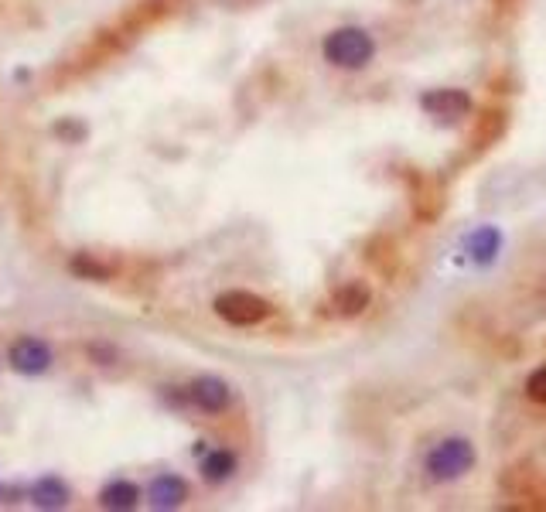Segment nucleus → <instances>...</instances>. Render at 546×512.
Here are the masks:
<instances>
[{
  "instance_id": "obj_14",
  "label": "nucleus",
  "mask_w": 546,
  "mask_h": 512,
  "mask_svg": "<svg viewBox=\"0 0 546 512\" xmlns=\"http://www.w3.org/2000/svg\"><path fill=\"white\" fill-rule=\"evenodd\" d=\"M99 506L110 512H130L140 506V489L137 482H127V478H113V482L103 485L99 492Z\"/></svg>"
},
{
  "instance_id": "obj_5",
  "label": "nucleus",
  "mask_w": 546,
  "mask_h": 512,
  "mask_svg": "<svg viewBox=\"0 0 546 512\" xmlns=\"http://www.w3.org/2000/svg\"><path fill=\"white\" fill-rule=\"evenodd\" d=\"M7 362H11V369H14V373H21V376H45L48 369H52V362H55V352H52V345H48L45 338L24 335L11 345Z\"/></svg>"
},
{
  "instance_id": "obj_13",
  "label": "nucleus",
  "mask_w": 546,
  "mask_h": 512,
  "mask_svg": "<svg viewBox=\"0 0 546 512\" xmlns=\"http://www.w3.org/2000/svg\"><path fill=\"white\" fill-rule=\"evenodd\" d=\"M332 304L342 318H359L372 304V291H369V284H362V280H349V284H342L335 291Z\"/></svg>"
},
{
  "instance_id": "obj_8",
  "label": "nucleus",
  "mask_w": 546,
  "mask_h": 512,
  "mask_svg": "<svg viewBox=\"0 0 546 512\" xmlns=\"http://www.w3.org/2000/svg\"><path fill=\"white\" fill-rule=\"evenodd\" d=\"M407 181H410V188H413V209H417V219L430 222V219L441 216V209H444L441 181L430 178V175H420V171H410Z\"/></svg>"
},
{
  "instance_id": "obj_1",
  "label": "nucleus",
  "mask_w": 546,
  "mask_h": 512,
  "mask_svg": "<svg viewBox=\"0 0 546 512\" xmlns=\"http://www.w3.org/2000/svg\"><path fill=\"white\" fill-rule=\"evenodd\" d=\"M321 55H325L328 65L345 72H359L366 69L376 55V41L366 28H355V24H345V28H335L332 35L321 41Z\"/></svg>"
},
{
  "instance_id": "obj_16",
  "label": "nucleus",
  "mask_w": 546,
  "mask_h": 512,
  "mask_svg": "<svg viewBox=\"0 0 546 512\" xmlns=\"http://www.w3.org/2000/svg\"><path fill=\"white\" fill-rule=\"evenodd\" d=\"M69 270L82 280H110L113 274H117V267L106 260H96L93 253H76L69 260Z\"/></svg>"
},
{
  "instance_id": "obj_7",
  "label": "nucleus",
  "mask_w": 546,
  "mask_h": 512,
  "mask_svg": "<svg viewBox=\"0 0 546 512\" xmlns=\"http://www.w3.org/2000/svg\"><path fill=\"white\" fill-rule=\"evenodd\" d=\"M188 403H192L195 410H202V414H222V410H229V403H233V390H229V383L222 376H198L192 379V386H188Z\"/></svg>"
},
{
  "instance_id": "obj_9",
  "label": "nucleus",
  "mask_w": 546,
  "mask_h": 512,
  "mask_svg": "<svg viewBox=\"0 0 546 512\" xmlns=\"http://www.w3.org/2000/svg\"><path fill=\"white\" fill-rule=\"evenodd\" d=\"M502 250V229L499 226H478L465 236V253L475 267H492Z\"/></svg>"
},
{
  "instance_id": "obj_2",
  "label": "nucleus",
  "mask_w": 546,
  "mask_h": 512,
  "mask_svg": "<svg viewBox=\"0 0 546 512\" xmlns=\"http://www.w3.org/2000/svg\"><path fill=\"white\" fill-rule=\"evenodd\" d=\"M475 461H478V454H475V444H471L468 437H444V441H437L434 448L427 451L424 472H427L430 482L448 485V482L465 478L471 468H475Z\"/></svg>"
},
{
  "instance_id": "obj_15",
  "label": "nucleus",
  "mask_w": 546,
  "mask_h": 512,
  "mask_svg": "<svg viewBox=\"0 0 546 512\" xmlns=\"http://www.w3.org/2000/svg\"><path fill=\"white\" fill-rule=\"evenodd\" d=\"M236 472H239V458L226 448H215L202 458V478H205V482H212V485L229 482Z\"/></svg>"
},
{
  "instance_id": "obj_10",
  "label": "nucleus",
  "mask_w": 546,
  "mask_h": 512,
  "mask_svg": "<svg viewBox=\"0 0 546 512\" xmlns=\"http://www.w3.org/2000/svg\"><path fill=\"white\" fill-rule=\"evenodd\" d=\"M188 499V482L175 472H164L157 475L151 482V489H147V502H151L154 509L161 512H171V509H181Z\"/></svg>"
},
{
  "instance_id": "obj_6",
  "label": "nucleus",
  "mask_w": 546,
  "mask_h": 512,
  "mask_svg": "<svg viewBox=\"0 0 546 512\" xmlns=\"http://www.w3.org/2000/svg\"><path fill=\"white\" fill-rule=\"evenodd\" d=\"M420 110L437 120H461L471 113V96L454 86L427 89V93H420Z\"/></svg>"
},
{
  "instance_id": "obj_3",
  "label": "nucleus",
  "mask_w": 546,
  "mask_h": 512,
  "mask_svg": "<svg viewBox=\"0 0 546 512\" xmlns=\"http://www.w3.org/2000/svg\"><path fill=\"white\" fill-rule=\"evenodd\" d=\"M212 311L233 328H253L273 315V304L253 291H222L212 301Z\"/></svg>"
},
{
  "instance_id": "obj_4",
  "label": "nucleus",
  "mask_w": 546,
  "mask_h": 512,
  "mask_svg": "<svg viewBox=\"0 0 546 512\" xmlns=\"http://www.w3.org/2000/svg\"><path fill=\"white\" fill-rule=\"evenodd\" d=\"M502 492L516 499V509L546 512V475L533 465H509L499 478Z\"/></svg>"
},
{
  "instance_id": "obj_11",
  "label": "nucleus",
  "mask_w": 546,
  "mask_h": 512,
  "mask_svg": "<svg viewBox=\"0 0 546 512\" xmlns=\"http://www.w3.org/2000/svg\"><path fill=\"white\" fill-rule=\"evenodd\" d=\"M31 506L35 509H65L72 502V489L62 482L59 475H45V478H38L35 485H31Z\"/></svg>"
},
{
  "instance_id": "obj_12",
  "label": "nucleus",
  "mask_w": 546,
  "mask_h": 512,
  "mask_svg": "<svg viewBox=\"0 0 546 512\" xmlns=\"http://www.w3.org/2000/svg\"><path fill=\"white\" fill-rule=\"evenodd\" d=\"M506 127H509V117H506V110H482V117H478L475 123V137H471V144H475V154H482L488 151V147H495L502 140V134H506Z\"/></svg>"
},
{
  "instance_id": "obj_17",
  "label": "nucleus",
  "mask_w": 546,
  "mask_h": 512,
  "mask_svg": "<svg viewBox=\"0 0 546 512\" xmlns=\"http://www.w3.org/2000/svg\"><path fill=\"white\" fill-rule=\"evenodd\" d=\"M526 396L533 403H540V407H546V366L533 369V373L526 376Z\"/></svg>"
}]
</instances>
